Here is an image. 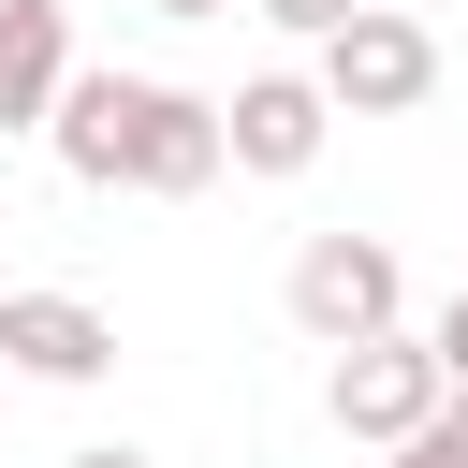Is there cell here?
Masks as SVG:
<instances>
[{
  "label": "cell",
  "mask_w": 468,
  "mask_h": 468,
  "mask_svg": "<svg viewBox=\"0 0 468 468\" xmlns=\"http://www.w3.org/2000/svg\"><path fill=\"white\" fill-rule=\"evenodd\" d=\"M44 146H58L73 190H146V205L219 190V102L176 88V73H73L58 117H44Z\"/></svg>",
  "instance_id": "1"
},
{
  "label": "cell",
  "mask_w": 468,
  "mask_h": 468,
  "mask_svg": "<svg viewBox=\"0 0 468 468\" xmlns=\"http://www.w3.org/2000/svg\"><path fill=\"white\" fill-rule=\"evenodd\" d=\"M278 307H292L307 351H366V336L410 322V263H395V234H307L292 278H278Z\"/></svg>",
  "instance_id": "2"
},
{
  "label": "cell",
  "mask_w": 468,
  "mask_h": 468,
  "mask_svg": "<svg viewBox=\"0 0 468 468\" xmlns=\"http://www.w3.org/2000/svg\"><path fill=\"white\" fill-rule=\"evenodd\" d=\"M307 88H322V117H424L439 102V29L410 0H366L336 44H307Z\"/></svg>",
  "instance_id": "3"
},
{
  "label": "cell",
  "mask_w": 468,
  "mask_h": 468,
  "mask_svg": "<svg viewBox=\"0 0 468 468\" xmlns=\"http://www.w3.org/2000/svg\"><path fill=\"white\" fill-rule=\"evenodd\" d=\"M322 410H336V439H366V453L424 439V424H439V366H424V336L395 322V336L336 351V366H322Z\"/></svg>",
  "instance_id": "4"
},
{
  "label": "cell",
  "mask_w": 468,
  "mask_h": 468,
  "mask_svg": "<svg viewBox=\"0 0 468 468\" xmlns=\"http://www.w3.org/2000/svg\"><path fill=\"white\" fill-rule=\"evenodd\" d=\"M322 146H336V117H322L307 73H249V88L219 102V176H307Z\"/></svg>",
  "instance_id": "5"
},
{
  "label": "cell",
  "mask_w": 468,
  "mask_h": 468,
  "mask_svg": "<svg viewBox=\"0 0 468 468\" xmlns=\"http://www.w3.org/2000/svg\"><path fill=\"white\" fill-rule=\"evenodd\" d=\"M117 366V322L88 307V292H0V380H58V395H88Z\"/></svg>",
  "instance_id": "6"
},
{
  "label": "cell",
  "mask_w": 468,
  "mask_h": 468,
  "mask_svg": "<svg viewBox=\"0 0 468 468\" xmlns=\"http://www.w3.org/2000/svg\"><path fill=\"white\" fill-rule=\"evenodd\" d=\"M73 73H88V58H73V0H0V146L44 132Z\"/></svg>",
  "instance_id": "7"
},
{
  "label": "cell",
  "mask_w": 468,
  "mask_h": 468,
  "mask_svg": "<svg viewBox=\"0 0 468 468\" xmlns=\"http://www.w3.org/2000/svg\"><path fill=\"white\" fill-rule=\"evenodd\" d=\"M410 336H424V366H439V395H468V278H453V307H439V322H410Z\"/></svg>",
  "instance_id": "8"
},
{
  "label": "cell",
  "mask_w": 468,
  "mask_h": 468,
  "mask_svg": "<svg viewBox=\"0 0 468 468\" xmlns=\"http://www.w3.org/2000/svg\"><path fill=\"white\" fill-rule=\"evenodd\" d=\"M249 15H263V29H278V44H336V29H351V15H366V0H249Z\"/></svg>",
  "instance_id": "9"
},
{
  "label": "cell",
  "mask_w": 468,
  "mask_h": 468,
  "mask_svg": "<svg viewBox=\"0 0 468 468\" xmlns=\"http://www.w3.org/2000/svg\"><path fill=\"white\" fill-rule=\"evenodd\" d=\"M395 468H468V395H439V424L395 439Z\"/></svg>",
  "instance_id": "10"
},
{
  "label": "cell",
  "mask_w": 468,
  "mask_h": 468,
  "mask_svg": "<svg viewBox=\"0 0 468 468\" xmlns=\"http://www.w3.org/2000/svg\"><path fill=\"white\" fill-rule=\"evenodd\" d=\"M58 468H161V453H132V439H88V453H58Z\"/></svg>",
  "instance_id": "11"
},
{
  "label": "cell",
  "mask_w": 468,
  "mask_h": 468,
  "mask_svg": "<svg viewBox=\"0 0 468 468\" xmlns=\"http://www.w3.org/2000/svg\"><path fill=\"white\" fill-rule=\"evenodd\" d=\"M146 15H234V0H146Z\"/></svg>",
  "instance_id": "12"
},
{
  "label": "cell",
  "mask_w": 468,
  "mask_h": 468,
  "mask_svg": "<svg viewBox=\"0 0 468 468\" xmlns=\"http://www.w3.org/2000/svg\"><path fill=\"white\" fill-rule=\"evenodd\" d=\"M0 395H15V380H0Z\"/></svg>",
  "instance_id": "13"
},
{
  "label": "cell",
  "mask_w": 468,
  "mask_h": 468,
  "mask_svg": "<svg viewBox=\"0 0 468 468\" xmlns=\"http://www.w3.org/2000/svg\"><path fill=\"white\" fill-rule=\"evenodd\" d=\"M0 292H15V278H0Z\"/></svg>",
  "instance_id": "14"
}]
</instances>
